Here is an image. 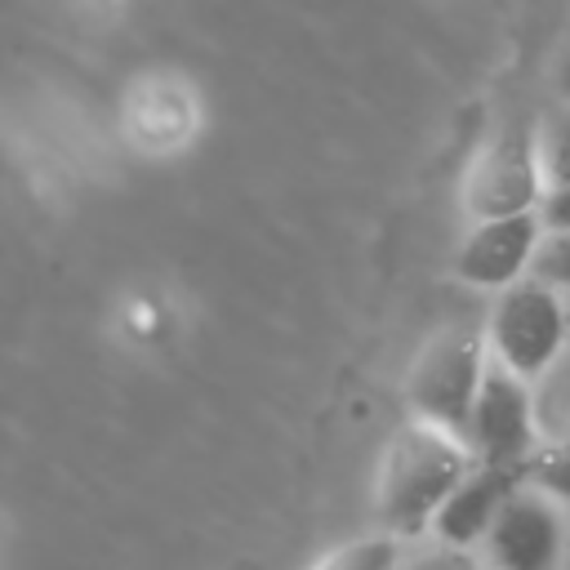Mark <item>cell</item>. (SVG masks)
<instances>
[{"instance_id":"cell-7","label":"cell","mask_w":570,"mask_h":570,"mask_svg":"<svg viewBox=\"0 0 570 570\" xmlns=\"http://www.w3.org/2000/svg\"><path fill=\"white\" fill-rule=\"evenodd\" d=\"M543 236H548V227H543L539 209L512 214V218L468 223V232L454 245L450 272L481 294H499V289L534 276V258H539Z\"/></svg>"},{"instance_id":"cell-12","label":"cell","mask_w":570,"mask_h":570,"mask_svg":"<svg viewBox=\"0 0 570 570\" xmlns=\"http://www.w3.org/2000/svg\"><path fill=\"white\" fill-rule=\"evenodd\" d=\"M534 392H539L543 436H561V432H570V352L557 361V370H552Z\"/></svg>"},{"instance_id":"cell-9","label":"cell","mask_w":570,"mask_h":570,"mask_svg":"<svg viewBox=\"0 0 570 570\" xmlns=\"http://www.w3.org/2000/svg\"><path fill=\"white\" fill-rule=\"evenodd\" d=\"M405 539L396 534H365V539H352L343 548H334L330 557H321L312 570H401L405 561Z\"/></svg>"},{"instance_id":"cell-2","label":"cell","mask_w":570,"mask_h":570,"mask_svg":"<svg viewBox=\"0 0 570 570\" xmlns=\"http://www.w3.org/2000/svg\"><path fill=\"white\" fill-rule=\"evenodd\" d=\"M481 334L494 365L539 387L557 370V361L570 352V298L548 281L525 276L490 294Z\"/></svg>"},{"instance_id":"cell-1","label":"cell","mask_w":570,"mask_h":570,"mask_svg":"<svg viewBox=\"0 0 570 570\" xmlns=\"http://www.w3.org/2000/svg\"><path fill=\"white\" fill-rule=\"evenodd\" d=\"M472 472V454L463 436L410 419L396 428L379 454L374 468V517L383 534H396L405 543L428 539L436 512L459 490V481Z\"/></svg>"},{"instance_id":"cell-17","label":"cell","mask_w":570,"mask_h":570,"mask_svg":"<svg viewBox=\"0 0 570 570\" xmlns=\"http://www.w3.org/2000/svg\"><path fill=\"white\" fill-rule=\"evenodd\" d=\"M566 570H570V557H566Z\"/></svg>"},{"instance_id":"cell-10","label":"cell","mask_w":570,"mask_h":570,"mask_svg":"<svg viewBox=\"0 0 570 570\" xmlns=\"http://www.w3.org/2000/svg\"><path fill=\"white\" fill-rule=\"evenodd\" d=\"M525 481L534 490H543L548 499H557L570 512V432L561 436H543V445L534 450V459L525 463Z\"/></svg>"},{"instance_id":"cell-5","label":"cell","mask_w":570,"mask_h":570,"mask_svg":"<svg viewBox=\"0 0 570 570\" xmlns=\"http://www.w3.org/2000/svg\"><path fill=\"white\" fill-rule=\"evenodd\" d=\"M543 191H548V174L539 160V134L512 125L499 129L485 142V151L472 160L463 178V214L468 223L534 214L543 205Z\"/></svg>"},{"instance_id":"cell-16","label":"cell","mask_w":570,"mask_h":570,"mask_svg":"<svg viewBox=\"0 0 570 570\" xmlns=\"http://www.w3.org/2000/svg\"><path fill=\"white\" fill-rule=\"evenodd\" d=\"M552 89H557V98L570 107V45L561 49V58H557V67H552Z\"/></svg>"},{"instance_id":"cell-3","label":"cell","mask_w":570,"mask_h":570,"mask_svg":"<svg viewBox=\"0 0 570 570\" xmlns=\"http://www.w3.org/2000/svg\"><path fill=\"white\" fill-rule=\"evenodd\" d=\"M490 370V347L481 330H436L405 370V410L419 423L445 428L454 436L468 432L476 392Z\"/></svg>"},{"instance_id":"cell-11","label":"cell","mask_w":570,"mask_h":570,"mask_svg":"<svg viewBox=\"0 0 570 570\" xmlns=\"http://www.w3.org/2000/svg\"><path fill=\"white\" fill-rule=\"evenodd\" d=\"M539 134V160L548 174V187H566L570 183V107L561 102L552 116H543Z\"/></svg>"},{"instance_id":"cell-8","label":"cell","mask_w":570,"mask_h":570,"mask_svg":"<svg viewBox=\"0 0 570 570\" xmlns=\"http://www.w3.org/2000/svg\"><path fill=\"white\" fill-rule=\"evenodd\" d=\"M525 481V472L517 468H490V463H472V472L459 481V490L445 499V508L436 512L428 539L450 543V548H468L476 552L481 539L490 534L494 517L503 512L508 494Z\"/></svg>"},{"instance_id":"cell-4","label":"cell","mask_w":570,"mask_h":570,"mask_svg":"<svg viewBox=\"0 0 570 570\" xmlns=\"http://www.w3.org/2000/svg\"><path fill=\"white\" fill-rule=\"evenodd\" d=\"M463 445H468L472 463L525 472V463L543 445V419H539L534 383H525L512 370L490 361L485 383H481L476 405H472V419H468V432H463Z\"/></svg>"},{"instance_id":"cell-6","label":"cell","mask_w":570,"mask_h":570,"mask_svg":"<svg viewBox=\"0 0 570 570\" xmlns=\"http://www.w3.org/2000/svg\"><path fill=\"white\" fill-rule=\"evenodd\" d=\"M476 557L485 561V570H566L570 512L530 481H521L494 517L490 534L481 539Z\"/></svg>"},{"instance_id":"cell-13","label":"cell","mask_w":570,"mask_h":570,"mask_svg":"<svg viewBox=\"0 0 570 570\" xmlns=\"http://www.w3.org/2000/svg\"><path fill=\"white\" fill-rule=\"evenodd\" d=\"M401 570H485V561L468 548H450V543H436V539H419L405 548V561Z\"/></svg>"},{"instance_id":"cell-15","label":"cell","mask_w":570,"mask_h":570,"mask_svg":"<svg viewBox=\"0 0 570 570\" xmlns=\"http://www.w3.org/2000/svg\"><path fill=\"white\" fill-rule=\"evenodd\" d=\"M539 218H543V227H548V232H570V183H566V187H548V191H543Z\"/></svg>"},{"instance_id":"cell-14","label":"cell","mask_w":570,"mask_h":570,"mask_svg":"<svg viewBox=\"0 0 570 570\" xmlns=\"http://www.w3.org/2000/svg\"><path fill=\"white\" fill-rule=\"evenodd\" d=\"M534 276L570 298V232H548L534 258Z\"/></svg>"}]
</instances>
